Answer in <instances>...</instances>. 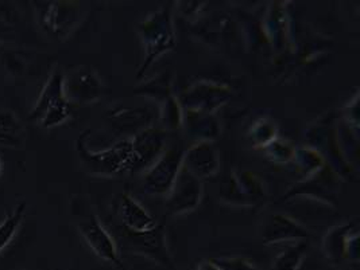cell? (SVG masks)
<instances>
[{
	"mask_svg": "<svg viewBox=\"0 0 360 270\" xmlns=\"http://www.w3.org/2000/svg\"><path fill=\"white\" fill-rule=\"evenodd\" d=\"M231 98L227 86L212 82H198L189 88L181 98V107L186 112L211 114L214 109L224 105Z\"/></svg>",
	"mask_w": 360,
	"mask_h": 270,
	"instance_id": "obj_6",
	"label": "cell"
},
{
	"mask_svg": "<svg viewBox=\"0 0 360 270\" xmlns=\"http://www.w3.org/2000/svg\"><path fill=\"white\" fill-rule=\"evenodd\" d=\"M186 130L192 135V137L200 140L198 143L217 137L220 128L214 116L195 112H186Z\"/></svg>",
	"mask_w": 360,
	"mask_h": 270,
	"instance_id": "obj_16",
	"label": "cell"
},
{
	"mask_svg": "<svg viewBox=\"0 0 360 270\" xmlns=\"http://www.w3.org/2000/svg\"><path fill=\"white\" fill-rule=\"evenodd\" d=\"M1 171H3V163H1V160H0V174H1Z\"/></svg>",
	"mask_w": 360,
	"mask_h": 270,
	"instance_id": "obj_27",
	"label": "cell"
},
{
	"mask_svg": "<svg viewBox=\"0 0 360 270\" xmlns=\"http://www.w3.org/2000/svg\"><path fill=\"white\" fill-rule=\"evenodd\" d=\"M221 270H262L246 258H219L213 261Z\"/></svg>",
	"mask_w": 360,
	"mask_h": 270,
	"instance_id": "obj_25",
	"label": "cell"
},
{
	"mask_svg": "<svg viewBox=\"0 0 360 270\" xmlns=\"http://www.w3.org/2000/svg\"><path fill=\"white\" fill-rule=\"evenodd\" d=\"M119 212L126 230L134 233H143L157 227V223L148 214V210L139 205L127 192L122 195Z\"/></svg>",
	"mask_w": 360,
	"mask_h": 270,
	"instance_id": "obj_13",
	"label": "cell"
},
{
	"mask_svg": "<svg viewBox=\"0 0 360 270\" xmlns=\"http://www.w3.org/2000/svg\"><path fill=\"white\" fill-rule=\"evenodd\" d=\"M308 237V233L293 220L285 215L270 217L262 230V238L266 243H276L292 239H302Z\"/></svg>",
	"mask_w": 360,
	"mask_h": 270,
	"instance_id": "obj_14",
	"label": "cell"
},
{
	"mask_svg": "<svg viewBox=\"0 0 360 270\" xmlns=\"http://www.w3.org/2000/svg\"><path fill=\"white\" fill-rule=\"evenodd\" d=\"M266 156L276 163H289L295 159V148L290 143L276 139L264 147Z\"/></svg>",
	"mask_w": 360,
	"mask_h": 270,
	"instance_id": "obj_24",
	"label": "cell"
},
{
	"mask_svg": "<svg viewBox=\"0 0 360 270\" xmlns=\"http://www.w3.org/2000/svg\"><path fill=\"white\" fill-rule=\"evenodd\" d=\"M250 137L257 147H266L277 139V127L269 120H259L251 128Z\"/></svg>",
	"mask_w": 360,
	"mask_h": 270,
	"instance_id": "obj_23",
	"label": "cell"
},
{
	"mask_svg": "<svg viewBox=\"0 0 360 270\" xmlns=\"http://www.w3.org/2000/svg\"><path fill=\"white\" fill-rule=\"evenodd\" d=\"M146 95H151L157 98L158 102H162V119L165 124L172 129H177L182 124V112H181L180 102L176 97L170 93L169 81L165 79L150 82L145 88Z\"/></svg>",
	"mask_w": 360,
	"mask_h": 270,
	"instance_id": "obj_12",
	"label": "cell"
},
{
	"mask_svg": "<svg viewBox=\"0 0 360 270\" xmlns=\"http://www.w3.org/2000/svg\"><path fill=\"white\" fill-rule=\"evenodd\" d=\"M25 129L13 112H0V145L20 148L23 145Z\"/></svg>",
	"mask_w": 360,
	"mask_h": 270,
	"instance_id": "obj_18",
	"label": "cell"
},
{
	"mask_svg": "<svg viewBox=\"0 0 360 270\" xmlns=\"http://www.w3.org/2000/svg\"><path fill=\"white\" fill-rule=\"evenodd\" d=\"M233 179L236 190L242 196H261L263 195V186L261 180L251 173H239Z\"/></svg>",
	"mask_w": 360,
	"mask_h": 270,
	"instance_id": "obj_22",
	"label": "cell"
},
{
	"mask_svg": "<svg viewBox=\"0 0 360 270\" xmlns=\"http://www.w3.org/2000/svg\"><path fill=\"white\" fill-rule=\"evenodd\" d=\"M75 18H77V8L73 3L56 1L50 3L49 7L45 8L42 14V25L48 32L60 35L75 23Z\"/></svg>",
	"mask_w": 360,
	"mask_h": 270,
	"instance_id": "obj_15",
	"label": "cell"
},
{
	"mask_svg": "<svg viewBox=\"0 0 360 270\" xmlns=\"http://www.w3.org/2000/svg\"><path fill=\"white\" fill-rule=\"evenodd\" d=\"M201 194H202L201 180L182 167L172 190L169 192V199H167L169 212L174 215H180V214L193 211L200 203Z\"/></svg>",
	"mask_w": 360,
	"mask_h": 270,
	"instance_id": "obj_7",
	"label": "cell"
},
{
	"mask_svg": "<svg viewBox=\"0 0 360 270\" xmlns=\"http://www.w3.org/2000/svg\"><path fill=\"white\" fill-rule=\"evenodd\" d=\"M184 148L173 147L155 160L143 179V187L148 194L164 195L169 194L184 163Z\"/></svg>",
	"mask_w": 360,
	"mask_h": 270,
	"instance_id": "obj_5",
	"label": "cell"
},
{
	"mask_svg": "<svg viewBox=\"0 0 360 270\" xmlns=\"http://www.w3.org/2000/svg\"><path fill=\"white\" fill-rule=\"evenodd\" d=\"M88 132H84L76 143V149L85 170L94 175L112 176L131 171V140H123L114 147L91 151L85 143Z\"/></svg>",
	"mask_w": 360,
	"mask_h": 270,
	"instance_id": "obj_1",
	"label": "cell"
},
{
	"mask_svg": "<svg viewBox=\"0 0 360 270\" xmlns=\"http://www.w3.org/2000/svg\"><path fill=\"white\" fill-rule=\"evenodd\" d=\"M308 246L305 242L288 246L281 255L273 261V270H298L305 257Z\"/></svg>",
	"mask_w": 360,
	"mask_h": 270,
	"instance_id": "obj_20",
	"label": "cell"
},
{
	"mask_svg": "<svg viewBox=\"0 0 360 270\" xmlns=\"http://www.w3.org/2000/svg\"><path fill=\"white\" fill-rule=\"evenodd\" d=\"M138 32L146 50L145 64L139 70V76H142L155 60L176 46L172 8L162 7L151 14L138 26Z\"/></svg>",
	"mask_w": 360,
	"mask_h": 270,
	"instance_id": "obj_2",
	"label": "cell"
},
{
	"mask_svg": "<svg viewBox=\"0 0 360 270\" xmlns=\"http://www.w3.org/2000/svg\"><path fill=\"white\" fill-rule=\"evenodd\" d=\"M196 270H221L213 261L210 259H202L197 264Z\"/></svg>",
	"mask_w": 360,
	"mask_h": 270,
	"instance_id": "obj_26",
	"label": "cell"
},
{
	"mask_svg": "<svg viewBox=\"0 0 360 270\" xmlns=\"http://www.w3.org/2000/svg\"><path fill=\"white\" fill-rule=\"evenodd\" d=\"M182 167L200 180L211 177L220 167L219 152L210 142L197 143L185 151Z\"/></svg>",
	"mask_w": 360,
	"mask_h": 270,
	"instance_id": "obj_11",
	"label": "cell"
},
{
	"mask_svg": "<svg viewBox=\"0 0 360 270\" xmlns=\"http://www.w3.org/2000/svg\"><path fill=\"white\" fill-rule=\"evenodd\" d=\"M70 116V102L64 95V74L54 72L39 95L30 120L39 121L41 127H58Z\"/></svg>",
	"mask_w": 360,
	"mask_h": 270,
	"instance_id": "obj_3",
	"label": "cell"
},
{
	"mask_svg": "<svg viewBox=\"0 0 360 270\" xmlns=\"http://www.w3.org/2000/svg\"><path fill=\"white\" fill-rule=\"evenodd\" d=\"M26 206H27L26 202L22 201L20 203H18L15 210L0 223V253L11 243V241L15 237L18 229L23 221Z\"/></svg>",
	"mask_w": 360,
	"mask_h": 270,
	"instance_id": "obj_19",
	"label": "cell"
},
{
	"mask_svg": "<svg viewBox=\"0 0 360 270\" xmlns=\"http://www.w3.org/2000/svg\"><path fill=\"white\" fill-rule=\"evenodd\" d=\"M165 132L155 128H146L131 139L132 170L138 171L154 164L164 154Z\"/></svg>",
	"mask_w": 360,
	"mask_h": 270,
	"instance_id": "obj_9",
	"label": "cell"
},
{
	"mask_svg": "<svg viewBox=\"0 0 360 270\" xmlns=\"http://www.w3.org/2000/svg\"><path fill=\"white\" fill-rule=\"evenodd\" d=\"M64 95L69 102L88 104L101 95V83L92 70L82 67L64 76Z\"/></svg>",
	"mask_w": 360,
	"mask_h": 270,
	"instance_id": "obj_10",
	"label": "cell"
},
{
	"mask_svg": "<svg viewBox=\"0 0 360 270\" xmlns=\"http://www.w3.org/2000/svg\"><path fill=\"white\" fill-rule=\"evenodd\" d=\"M110 120L114 124L115 128H117L122 132H132L135 129H146L148 124L153 120V113L145 109V108H138V109H117L110 114Z\"/></svg>",
	"mask_w": 360,
	"mask_h": 270,
	"instance_id": "obj_17",
	"label": "cell"
},
{
	"mask_svg": "<svg viewBox=\"0 0 360 270\" xmlns=\"http://www.w3.org/2000/svg\"><path fill=\"white\" fill-rule=\"evenodd\" d=\"M295 163L301 171L308 175H313L321 168H324V158L320 155L319 151L313 148H301L295 149Z\"/></svg>",
	"mask_w": 360,
	"mask_h": 270,
	"instance_id": "obj_21",
	"label": "cell"
},
{
	"mask_svg": "<svg viewBox=\"0 0 360 270\" xmlns=\"http://www.w3.org/2000/svg\"><path fill=\"white\" fill-rule=\"evenodd\" d=\"M122 249L150 258L167 269H174V261L167 250L164 229L161 226L143 233L124 230L122 236Z\"/></svg>",
	"mask_w": 360,
	"mask_h": 270,
	"instance_id": "obj_4",
	"label": "cell"
},
{
	"mask_svg": "<svg viewBox=\"0 0 360 270\" xmlns=\"http://www.w3.org/2000/svg\"><path fill=\"white\" fill-rule=\"evenodd\" d=\"M80 233L98 258L112 264L120 270H129L120 258L114 238L100 223L98 217H91L86 222H82L80 224Z\"/></svg>",
	"mask_w": 360,
	"mask_h": 270,
	"instance_id": "obj_8",
	"label": "cell"
}]
</instances>
